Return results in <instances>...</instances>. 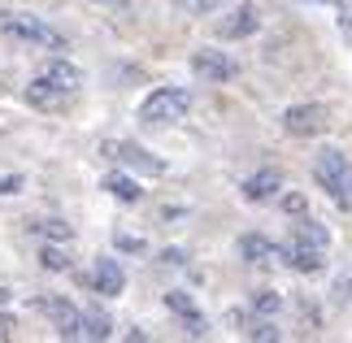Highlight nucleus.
I'll list each match as a JSON object with an SVG mask.
<instances>
[{
  "label": "nucleus",
  "instance_id": "nucleus-20",
  "mask_svg": "<svg viewBox=\"0 0 352 343\" xmlns=\"http://www.w3.org/2000/svg\"><path fill=\"white\" fill-rule=\"evenodd\" d=\"M35 230H39L44 239H57V243H70V239H74V226H70V222H61V217H44V222H39Z\"/></svg>",
  "mask_w": 352,
  "mask_h": 343
},
{
  "label": "nucleus",
  "instance_id": "nucleus-11",
  "mask_svg": "<svg viewBox=\"0 0 352 343\" xmlns=\"http://www.w3.org/2000/svg\"><path fill=\"white\" fill-rule=\"evenodd\" d=\"M91 287H96L100 296H122L126 291V269H122V261L100 256L96 269H91Z\"/></svg>",
  "mask_w": 352,
  "mask_h": 343
},
{
  "label": "nucleus",
  "instance_id": "nucleus-5",
  "mask_svg": "<svg viewBox=\"0 0 352 343\" xmlns=\"http://www.w3.org/2000/svg\"><path fill=\"white\" fill-rule=\"evenodd\" d=\"M327 104H292L287 113H283V131L292 135V140H309V135H322L327 131Z\"/></svg>",
  "mask_w": 352,
  "mask_h": 343
},
{
  "label": "nucleus",
  "instance_id": "nucleus-27",
  "mask_svg": "<svg viewBox=\"0 0 352 343\" xmlns=\"http://www.w3.org/2000/svg\"><path fill=\"white\" fill-rule=\"evenodd\" d=\"M183 261H187L183 248H166V252H161V265H183Z\"/></svg>",
  "mask_w": 352,
  "mask_h": 343
},
{
  "label": "nucleus",
  "instance_id": "nucleus-24",
  "mask_svg": "<svg viewBox=\"0 0 352 343\" xmlns=\"http://www.w3.org/2000/svg\"><path fill=\"white\" fill-rule=\"evenodd\" d=\"M22 187H26L22 174H0V196H18Z\"/></svg>",
  "mask_w": 352,
  "mask_h": 343
},
{
  "label": "nucleus",
  "instance_id": "nucleus-23",
  "mask_svg": "<svg viewBox=\"0 0 352 343\" xmlns=\"http://www.w3.org/2000/svg\"><path fill=\"white\" fill-rule=\"evenodd\" d=\"M248 339H265L270 343V339H278V326L274 322H252L248 326Z\"/></svg>",
  "mask_w": 352,
  "mask_h": 343
},
{
  "label": "nucleus",
  "instance_id": "nucleus-7",
  "mask_svg": "<svg viewBox=\"0 0 352 343\" xmlns=\"http://www.w3.org/2000/svg\"><path fill=\"white\" fill-rule=\"evenodd\" d=\"M192 70H196V78H205V83H231L235 61L226 57V52H218V48H196L192 52Z\"/></svg>",
  "mask_w": 352,
  "mask_h": 343
},
{
  "label": "nucleus",
  "instance_id": "nucleus-29",
  "mask_svg": "<svg viewBox=\"0 0 352 343\" xmlns=\"http://www.w3.org/2000/svg\"><path fill=\"white\" fill-rule=\"evenodd\" d=\"M104 5H118V9H122V5H126V0H104Z\"/></svg>",
  "mask_w": 352,
  "mask_h": 343
},
{
  "label": "nucleus",
  "instance_id": "nucleus-26",
  "mask_svg": "<svg viewBox=\"0 0 352 343\" xmlns=\"http://www.w3.org/2000/svg\"><path fill=\"white\" fill-rule=\"evenodd\" d=\"M118 248H122V252H144V239H135V235H118Z\"/></svg>",
  "mask_w": 352,
  "mask_h": 343
},
{
  "label": "nucleus",
  "instance_id": "nucleus-15",
  "mask_svg": "<svg viewBox=\"0 0 352 343\" xmlns=\"http://www.w3.org/2000/svg\"><path fill=\"white\" fill-rule=\"evenodd\" d=\"M292 243L314 248V252H327V248H331V235H327V226H318V222H309V217H300V222H296V239H292Z\"/></svg>",
  "mask_w": 352,
  "mask_h": 343
},
{
  "label": "nucleus",
  "instance_id": "nucleus-22",
  "mask_svg": "<svg viewBox=\"0 0 352 343\" xmlns=\"http://www.w3.org/2000/svg\"><path fill=\"white\" fill-rule=\"evenodd\" d=\"M252 309H256V313H278L283 300H278V291H256V296H252Z\"/></svg>",
  "mask_w": 352,
  "mask_h": 343
},
{
  "label": "nucleus",
  "instance_id": "nucleus-2",
  "mask_svg": "<svg viewBox=\"0 0 352 343\" xmlns=\"http://www.w3.org/2000/svg\"><path fill=\"white\" fill-rule=\"evenodd\" d=\"M187 109H192V91L187 87H157L140 104V122L144 126H174V122H183Z\"/></svg>",
  "mask_w": 352,
  "mask_h": 343
},
{
  "label": "nucleus",
  "instance_id": "nucleus-13",
  "mask_svg": "<svg viewBox=\"0 0 352 343\" xmlns=\"http://www.w3.org/2000/svg\"><path fill=\"white\" fill-rule=\"evenodd\" d=\"M166 309L174 313V318H183V322H187V335H192V339L205 335V318H200L196 300L187 296V291H170V296H166Z\"/></svg>",
  "mask_w": 352,
  "mask_h": 343
},
{
  "label": "nucleus",
  "instance_id": "nucleus-19",
  "mask_svg": "<svg viewBox=\"0 0 352 343\" xmlns=\"http://www.w3.org/2000/svg\"><path fill=\"white\" fill-rule=\"evenodd\" d=\"M39 265H44L48 274H70V256H65V252L57 248V239H52V243H44V248H39Z\"/></svg>",
  "mask_w": 352,
  "mask_h": 343
},
{
  "label": "nucleus",
  "instance_id": "nucleus-16",
  "mask_svg": "<svg viewBox=\"0 0 352 343\" xmlns=\"http://www.w3.org/2000/svg\"><path fill=\"white\" fill-rule=\"evenodd\" d=\"M104 191H109V196H118L122 204H135V200H140L144 196V191H140V183H135V178L131 174H109V178H104Z\"/></svg>",
  "mask_w": 352,
  "mask_h": 343
},
{
  "label": "nucleus",
  "instance_id": "nucleus-12",
  "mask_svg": "<svg viewBox=\"0 0 352 343\" xmlns=\"http://www.w3.org/2000/svg\"><path fill=\"white\" fill-rule=\"evenodd\" d=\"M243 200H252V204H265V200H274L278 191H283V174L278 170H256L252 178H243Z\"/></svg>",
  "mask_w": 352,
  "mask_h": 343
},
{
  "label": "nucleus",
  "instance_id": "nucleus-28",
  "mask_svg": "<svg viewBox=\"0 0 352 343\" xmlns=\"http://www.w3.org/2000/svg\"><path fill=\"white\" fill-rule=\"evenodd\" d=\"M13 335V318H9V313H0V339H9Z\"/></svg>",
  "mask_w": 352,
  "mask_h": 343
},
{
  "label": "nucleus",
  "instance_id": "nucleus-25",
  "mask_svg": "<svg viewBox=\"0 0 352 343\" xmlns=\"http://www.w3.org/2000/svg\"><path fill=\"white\" fill-rule=\"evenodd\" d=\"M192 13H213V9H222V0H183Z\"/></svg>",
  "mask_w": 352,
  "mask_h": 343
},
{
  "label": "nucleus",
  "instance_id": "nucleus-10",
  "mask_svg": "<svg viewBox=\"0 0 352 343\" xmlns=\"http://www.w3.org/2000/svg\"><path fill=\"white\" fill-rule=\"evenodd\" d=\"M239 256L248 261V265H283V252L278 243H270L265 235H239Z\"/></svg>",
  "mask_w": 352,
  "mask_h": 343
},
{
  "label": "nucleus",
  "instance_id": "nucleus-4",
  "mask_svg": "<svg viewBox=\"0 0 352 343\" xmlns=\"http://www.w3.org/2000/svg\"><path fill=\"white\" fill-rule=\"evenodd\" d=\"M100 153L109 157L118 170L153 174V178H157V174H166V161H161V157H153V153H148V148H140L135 140H104V144H100Z\"/></svg>",
  "mask_w": 352,
  "mask_h": 343
},
{
  "label": "nucleus",
  "instance_id": "nucleus-6",
  "mask_svg": "<svg viewBox=\"0 0 352 343\" xmlns=\"http://www.w3.org/2000/svg\"><path fill=\"white\" fill-rule=\"evenodd\" d=\"M261 31V9H256V0H239L235 9H226L218 18V35L222 39H248Z\"/></svg>",
  "mask_w": 352,
  "mask_h": 343
},
{
  "label": "nucleus",
  "instance_id": "nucleus-8",
  "mask_svg": "<svg viewBox=\"0 0 352 343\" xmlns=\"http://www.w3.org/2000/svg\"><path fill=\"white\" fill-rule=\"evenodd\" d=\"M65 100H70V91H65L57 78H48V74H35L31 83H26V104L31 109H61Z\"/></svg>",
  "mask_w": 352,
  "mask_h": 343
},
{
  "label": "nucleus",
  "instance_id": "nucleus-18",
  "mask_svg": "<svg viewBox=\"0 0 352 343\" xmlns=\"http://www.w3.org/2000/svg\"><path fill=\"white\" fill-rule=\"evenodd\" d=\"M292 269H300V274H318L322 269V261H327V252H314V248H300V243H292V252L283 256Z\"/></svg>",
  "mask_w": 352,
  "mask_h": 343
},
{
  "label": "nucleus",
  "instance_id": "nucleus-17",
  "mask_svg": "<svg viewBox=\"0 0 352 343\" xmlns=\"http://www.w3.org/2000/svg\"><path fill=\"white\" fill-rule=\"evenodd\" d=\"M44 74H48V78H57V83H61L65 91H70V96H74L78 87H83V74H78V70H74V65H70V61H65V57H52Z\"/></svg>",
  "mask_w": 352,
  "mask_h": 343
},
{
  "label": "nucleus",
  "instance_id": "nucleus-3",
  "mask_svg": "<svg viewBox=\"0 0 352 343\" xmlns=\"http://www.w3.org/2000/svg\"><path fill=\"white\" fill-rule=\"evenodd\" d=\"M0 31L13 35V39H22V44L65 52V39H61L57 31H52V26H48L44 18H35V13H13V9H5V13H0Z\"/></svg>",
  "mask_w": 352,
  "mask_h": 343
},
{
  "label": "nucleus",
  "instance_id": "nucleus-21",
  "mask_svg": "<svg viewBox=\"0 0 352 343\" xmlns=\"http://www.w3.org/2000/svg\"><path fill=\"white\" fill-rule=\"evenodd\" d=\"M278 209L287 213V217H305V209H309V200L300 196V191H287V196L278 200Z\"/></svg>",
  "mask_w": 352,
  "mask_h": 343
},
{
  "label": "nucleus",
  "instance_id": "nucleus-14",
  "mask_svg": "<svg viewBox=\"0 0 352 343\" xmlns=\"http://www.w3.org/2000/svg\"><path fill=\"white\" fill-rule=\"evenodd\" d=\"M113 335V322L104 318L100 309H78V326H74V339H109Z\"/></svg>",
  "mask_w": 352,
  "mask_h": 343
},
{
  "label": "nucleus",
  "instance_id": "nucleus-1",
  "mask_svg": "<svg viewBox=\"0 0 352 343\" xmlns=\"http://www.w3.org/2000/svg\"><path fill=\"white\" fill-rule=\"evenodd\" d=\"M314 178L344 213L352 209V157L348 153H340V148H318L314 153Z\"/></svg>",
  "mask_w": 352,
  "mask_h": 343
},
{
  "label": "nucleus",
  "instance_id": "nucleus-9",
  "mask_svg": "<svg viewBox=\"0 0 352 343\" xmlns=\"http://www.w3.org/2000/svg\"><path fill=\"white\" fill-rule=\"evenodd\" d=\"M39 313H44V318L57 326V335L61 339H74V326H78V309L70 305V300H61V296H48V300H39L35 305Z\"/></svg>",
  "mask_w": 352,
  "mask_h": 343
},
{
  "label": "nucleus",
  "instance_id": "nucleus-30",
  "mask_svg": "<svg viewBox=\"0 0 352 343\" xmlns=\"http://www.w3.org/2000/svg\"><path fill=\"white\" fill-rule=\"evenodd\" d=\"M5 300H9V291H5V287H0V305H5Z\"/></svg>",
  "mask_w": 352,
  "mask_h": 343
}]
</instances>
